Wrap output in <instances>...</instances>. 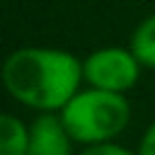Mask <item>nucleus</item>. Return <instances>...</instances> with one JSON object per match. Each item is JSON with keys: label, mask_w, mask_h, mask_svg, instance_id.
Masks as SVG:
<instances>
[{"label": "nucleus", "mask_w": 155, "mask_h": 155, "mask_svg": "<svg viewBox=\"0 0 155 155\" xmlns=\"http://www.w3.org/2000/svg\"><path fill=\"white\" fill-rule=\"evenodd\" d=\"M5 90L22 104L46 111H61L80 90L82 63L61 48H19L2 65Z\"/></svg>", "instance_id": "f257e3e1"}, {"label": "nucleus", "mask_w": 155, "mask_h": 155, "mask_svg": "<svg viewBox=\"0 0 155 155\" xmlns=\"http://www.w3.org/2000/svg\"><path fill=\"white\" fill-rule=\"evenodd\" d=\"M58 116L63 119L73 140L97 145V143H109L114 136H119L126 128L131 119V109L121 92L90 87L78 92L58 111Z\"/></svg>", "instance_id": "f03ea898"}, {"label": "nucleus", "mask_w": 155, "mask_h": 155, "mask_svg": "<svg viewBox=\"0 0 155 155\" xmlns=\"http://www.w3.org/2000/svg\"><path fill=\"white\" fill-rule=\"evenodd\" d=\"M82 75L97 90H109V92L124 94L138 82L140 63L131 48L107 46V48L90 53L82 61Z\"/></svg>", "instance_id": "7ed1b4c3"}, {"label": "nucleus", "mask_w": 155, "mask_h": 155, "mask_svg": "<svg viewBox=\"0 0 155 155\" xmlns=\"http://www.w3.org/2000/svg\"><path fill=\"white\" fill-rule=\"evenodd\" d=\"M27 155H73V136L61 116L46 111L34 119L27 136Z\"/></svg>", "instance_id": "20e7f679"}, {"label": "nucleus", "mask_w": 155, "mask_h": 155, "mask_svg": "<svg viewBox=\"0 0 155 155\" xmlns=\"http://www.w3.org/2000/svg\"><path fill=\"white\" fill-rule=\"evenodd\" d=\"M27 136L29 128L19 119L0 114V155H27Z\"/></svg>", "instance_id": "39448f33"}, {"label": "nucleus", "mask_w": 155, "mask_h": 155, "mask_svg": "<svg viewBox=\"0 0 155 155\" xmlns=\"http://www.w3.org/2000/svg\"><path fill=\"white\" fill-rule=\"evenodd\" d=\"M128 48L133 51V56L138 58L140 65L155 68V15H150L148 19H143L136 27Z\"/></svg>", "instance_id": "423d86ee"}, {"label": "nucleus", "mask_w": 155, "mask_h": 155, "mask_svg": "<svg viewBox=\"0 0 155 155\" xmlns=\"http://www.w3.org/2000/svg\"><path fill=\"white\" fill-rule=\"evenodd\" d=\"M80 155H133V153H128L126 148L114 145V143H97V145L85 148Z\"/></svg>", "instance_id": "0eeeda50"}, {"label": "nucleus", "mask_w": 155, "mask_h": 155, "mask_svg": "<svg viewBox=\"0 0 155 155\" xmlns=\"http://www.w3.org/2000/svg\"><path fill=\"white\" fill-rule=\"evenodd\" d=\"M138 155H155V124H150V128L145 131L140 148H138Z\"/></svg>", "instance_id": "6e6552de"}]
</instances>
